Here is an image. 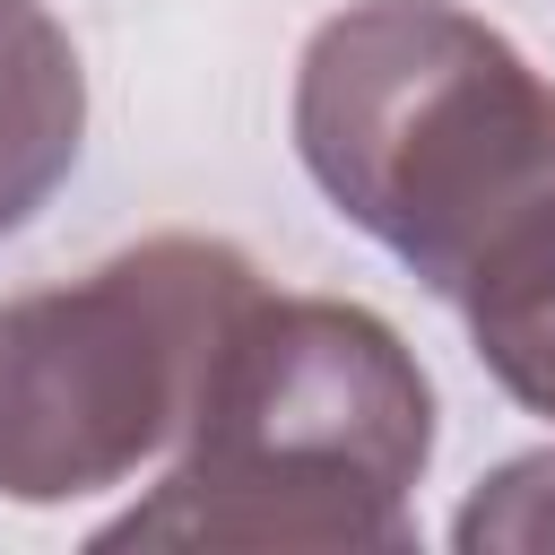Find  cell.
Here are the masks:
<instances>
[{
	"label": "cell",
	"instance_id": "6da1fadb",
	"mask_svg": "<svg viewBox=\"0 0 555 555\" xmlns=\"http://www.w3.org/2000/svg\"><path fill=\"white\" fill-rule=\"evenodd\" d=\"M434 460V382L399 330L330 295H251L191 434L95 546H399Z\"/></svg>",
	"mask_w": 555,
	"mask_h": 555
},
{
	"label": "cell",
	"instance_id": "7a4b0ae2",
	"mask_svg": "<svg viewBox=\"0 0 555 555\" xmlns=\"http://www.w3.org/2000/svg\"><path fill=\"white\" fill-rule=\"evenodd\" d=\"M295 156L451 295L538 199H555V78L451 0H356L295 69Z\"/></svg>",
	"mask_w": 555,
	"mask_h": 555
},
{
	"label": "cell",
	"instance_id": "3957f363",
	"mask_svg": "<svg viewBox=\"0 0 555 555\" xmlns=\"http://www.w3.org/2000/svg\"><path fill=\"white\" fill-rule=\"evenodd\" d=\"M260 269L217 234H156L0 304V494L69 503L173 451L251 312Z\"/></svg>",
	"mask_w": 555,
	"mask_h": 555
},
{
	"label": "cell",
	"instance_id": "277c9868",
	"mask_svg": "<svg viewBox=\"0 0 555 555\" xmlns=\"http://www.w3.org/2000/svg\"><path fill=\"white\" fill-rule=\"evenodd\" d=\"M87 69L43 0H0V234H17L78 165Z\"/></svg>",
	"mask_w": 555,
	"mask_h": 555
},
{
	"label": "cell",
	"instance_id": "5b68a950",
	"mask_svg": "<svg viewBox=\"0 0 555 555\" xmlns=\"http://www.w3.org/2000/svg\"><path fill=\"white\" fill-rule=\"evenodd\" d=\"M451 312L468 321L486 373H494L520 408L555 416V199H546L538 217H520V225L451 286Z\"/></svg>",
	"mask_w": 555,
	"mask_h": 555
},
{
	"label": "cell",
	"instance_id": "8992f818",
	"mask_svg": "<svg viewBox=\"0 0 555 555\" xmlns=\"http://www.w3.org/2000/svg\"><path fill=\"white\" fill-rule=\"evenodd\" d=\"M460 546H555V451H529L512 468H494L468 512L451 520Z\"/></svg>",
	"mask_w": 555,
	"mask_h": 555
}]
</instances>
